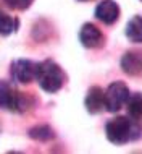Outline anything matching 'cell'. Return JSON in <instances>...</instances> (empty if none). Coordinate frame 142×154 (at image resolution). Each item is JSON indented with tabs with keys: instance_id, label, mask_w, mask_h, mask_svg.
I'll return each instance as SVG.
<instances>
[{
	"instance_id": "4",
	"label": "cell",
	"mask_w": 142,
	"mask_h": 154,
	"mask_svg": "<svg viewBox=\"0 0 142 154\" xmlns=\"http://www.w3.org/2000/svg\"><path fill=\"white\" fill-rule=\"evenodd\" d=\"M129 89L123 81H115L105 91V109L108 112H118L124 104H128Z\"/></svg>"
},
{
	"instance_id": "13",
	"label": "cell",
	"mask_w": 142,
	"mask_h": 154,
	"mask_svg": "<svg viewBox=\"0 0 142 154\" xmlns=\"http://www.w3.org/2000/svg\"><path fill=\"white\" fill-rule=\"evenodd\" d=\"M29 136L32 140H39V141H49L53 138V130L47 125H39L29 130Z\"/></svg>"
},
{
	"instance_id": "5",
	"label": "cell",
	"mask_w": 142,
	"mask_h": 154,
	"mask_svg": "<svg viewBox=\"0 0 142 154\" xmlns=\"http://www.w3.org/2000/svg\"><path fill=\"white\" fill-rule=\"evenodd\" d=\"M37 75V63L26 59L21 60H15L11 63V76L16 83H21V85H26V83H31L32 80H36Z\"/></svg>"
},
{
	"instance_id": "11",
	"label": "cell",
	"mask_w": 142,
	"mask_h": 154,
	"mask_svg": "<svg viewBox=\"0 0 142 154\" xmlns=\"http://www.w3.org/2000/svg\"><path fill=\"white\" fill-rule=\"evenodd\" d=\"M128 114L129 117L136 122L142 120V94L137 93V94H132L129 96L128 99Z\"/></svg>"
},
{
	"instance_id": "6",
	"label": "cell",
	"mask_w": 142,
	"mask_h": 154,
	"mask_svg": "<svg viewBox=\"0 0 142 154\" xmlns=\"http://www.w3.org/2000/svg\"><path fill=\"white\" fill-rule=\"evenodd\" d=\"M79 41H81V44L84 45V47L95 49V47H99V45H102L103 36L95 24L86 23V24H82L81 31H79Z\"/></svg>"
},
{
	"instance_id": "1",
	"label": "cell",
	"mask_w": 142,
	"mask_h": 154,
	"mask_svg": "<svg viewBox=\"0 0 142 154\" xmlns=\"http://www.w3.org/2000/svg\"><path fill=\"white\" fill-rule=\"evenodd\" d=\"M36 80L44 91L57 93L65 85V75L53 60H44L40 63H37Z\"/></svg>"
},
{
	"instance_id": "8",
	"label": "cell",
	"mask_w": 142,
	"mask_h": 154,
	"mask_svg": "<svg viewBox=\"0 0 142 154\" xmlns=\"http://www.w3.org/2000/svg\"><path fill=\"white\" fill-rule=\"evenodd\" d=\"M84 104H86V109L89 114H99L105 107V93L99 86H92L87 91Z\"/></svg>"
},
{
	"instance_id": "14",
	"label": "cell",
	"mask_w": 142,
	"mask_h": 154,
	"mask_svg": "<svg viewBox=\"0 0 142 154\" xmlns=\"http://www.w3.org/2000/svg\"><path fill=\"white\" fill-rule=\"evenodd\" d=\"M5 3L13 10H28L31 7L32 0H5Z\"/></svg>"
},
{
	"instance_id": "15",
	"label": "cell",
	"mask_w": 142,
	"mask_h": 154,
	"mask_svg": "<svg viewBox=\"0 0 142 154\" xmlns=\"http://www.w3.org/2000/svg\"><path fill=\"white\" fill-rule=\"evenodd\" d=\"M79 2H84V0H79Z\"/></svg>"
},
{
	"instance_id": "10",
	"label": "cell",
	"mask_w": 142,
	"mask_h": 154,
	"mask_svg": "<svg viewBox=\"0 0 142 154\" xmlns=\"http://www.w3.org/2000/svg\"><path fill=\"white\" fill-rule=\"evenodd\" d=\"M126 36L131 42H142V16H132L126 26Z\"/></svg>"
},
{
	"instance_id": "7",
	"label": "cell",
	"mask_w": 142,
	"mask_h": 154,
	"mask_svg": "<svg viewBox=\"0 0 142 154\" xmlns=\"http://www.w3.org/2000/svg\"><path fill=\"white\" fill-rule=\"evenodd\" d=\"M95 16L105 24H113L120 18V7L113 0H103L95 8Z\"/></svg>"
},
{
	"instance_id": "3",
	"label": "cell",
	"mask_w": 142,
	"mask_h": 154,
	"mask_svg": "<svg viewBox=\"0 0 142 154\" xmlns=\"http://www.w3.org/2000/svg\"><path fill=\"white\" fill-rule=\"evenodd\" d=\"M31 107V101L28 96L15 91L7 81H0V109L24 112Z\"/></svg>"
},
{
	"instance_id": "2",
	"label": "cell",
	"mask_w": 142,
	"mask_h": 154,
	"mask_svg": "<svg viewBox=\"0 0 142 154\" xmlns=\"http://www.w3.org/2000/svg\"><path fill=\"white\" fill-rule=\"evenodd\" d=\"M107 138L113 144H126L129 140L139 135V128L134 127L128 117H115L107 123L105 127Z\"/></svg>"
},
{
	"instance_id": "9",
	"label": "cell",
	"mask_w": 142,
	"mask_h": 154,
	"mask_svg": "<svg viewBox=\"0 0 142 154\" xmlns=\"http://www.w3.org/2000/svg\"><path fill=\"white\" fill-rule=\"evenodd\" d=\"M121 68L128 75H142V57L136 52H126L121 59Z\"/></svg>"
},
{
	"instance_id": "12",
	"label": "cell",
	"mask_w": 142,
	"mask_h": 154,
	"mask_svg": "<svg viewBox=\"0 0 142 154\" xmlns=\"http://www.w3.org/2000/svg\"><path fill=\"white\" fill-rule=\"evenodd\" d=\"M18 28V20H13L10 15L0 11V36H8Z\"/></svg>"
}]
</instances>
